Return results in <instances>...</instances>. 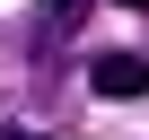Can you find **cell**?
<instances>
[{
    "mask_svg": "<svg viewBox=\"0 0 149 140\" xmlns=\"http://www.w3.org/2000/svg\"><path fill=\"white\" fill-rule=\"evenodd\" d=\"M88 88H97V96H114V105L149 96V53H97V61H88Z\"/></svg>",
    "mask_w": 149,
    "mask_h": 140,
    "instance_id": "obj_1",
    "label": "cell"
},
{
    "mask_svg": "<svg viewBox=\"0 0 149 140\" xmlns=\"http://www.w3.org/2000/svg\"><path fill=\"white\" fill-rule=\"evenodd\" d=\"M79 9H88V0H53V9H44V35H35V44H44V53H53V44H70V35H79Z\"/></svg>",
    "mask_w": 149,
    "mask_h": 140,
    "instance_id": "obj_2",
    "label": "cell"
},
{
    "mask_svg": "<svg viewBox=\"0 0 149 140\" xmlns=\"http://www.w3.org/2000/svg\"><path fill=\"white\" fill-rule=\"evenodd\" d=\"M0 140H35V131H26V123H0Z\"/></svg>",
    "mask_w": 149,
    "mask_h": 140,
    "instance_id": "obj_3",
    "label": "cell"
},
{
    "mask_svg": "<svg viewBox=\"0 0 149 140\" xmlns=\"http://www.w3.org/2000/svg\"><path fill=\"white\" fill-rule=\"evenodd\" d=\"M123 9H149V0H123Z\"/></svg>",
    "mask_w": 149,
    "mask_h": 140,
    "instance_id": "obj_4",
    "label": "cell"
}]
</instances>
